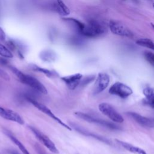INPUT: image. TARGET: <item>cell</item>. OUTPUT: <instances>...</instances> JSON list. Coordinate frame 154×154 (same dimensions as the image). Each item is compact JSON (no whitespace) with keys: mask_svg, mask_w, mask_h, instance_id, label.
I'll list each match as a JSON object with an SVG mask.
<instances>
[{"mask_svg":"<svg viewBox=\"0 0 154 154\" xmlns=\"http://www.w3.org/2000/svg\"><path fill=\"white\" fill-rule=\"evenodd\" d=\"M10 69L22 83L29 86L30 88L40 93L43 94H48L46 88L37 78L29 75L24 73L14 67L10 66Z\"/></svg>","mask_w":154,"mask_h":154,"instance_id":"cell-1","label":"cell"},{"mask_svg":"<svg viewBox=\"0 0 154 154\" xmlns=\"http://www.w3.org/2000/svg\"><path fill=\"white\" fill-rule=\"evenodd\" d=\"M105 31L106 28L103 24L97 20H91L87 24H84V26L79 34L85 37L93 38L102 35Z\"/></svg>","mask_w":154,"mask_h":154,"instance_id":"cell-2","label":"cell"},{"mask_svg":"<svg viewBox=\"0 0 154 154\" xmlns=\"http://www.w3.org/2000/svg\"><path fill=\"white\" fill-rule=\"evenodd\" d=\"M74 115L76 116L77 117L85 120L87 122L91 123H94L96 124L102 126H103L106 128H109L111 129H114V130H120L121 129V128L118 126L117 125L111 123L110 122L99 119L97 117H93L90 114H86L85 112H82L81 111H76L74 112Z\"/></svg>","mask_w":154,"mask_h":154,"instance_id":"cell-3","label":"cell"},{"mask_svg":"<svg viewBox=\"0 0 154 154\" xmlns=\"http://www.w3.org/2000/svg\"><path fill=\"white\" fill-rule=\"evenodd\" d=\"M26 99L29 102L31 103L34 106H35L36 108H37L38 110H40V111L43 112L44 114H46L48 116H49L50 118L52 119L53 120H54L55 121H56L57 123H58L59 124H60L61 126H63V127H64L65 128H66L68 130H72V128L70 126H69V125H67L66 123H65L64 122H63L60 118H58V117H57L53 112L52 111L46 106H45V105H43V103L38 102L37 100L34 99L32 97H30V96H25Z\"/></svg>","mask_w":154,"mask_h":154,"instance_id":"cell-4","label":"cell"},{"mask_svg":"<svg viewBox=\"0 0 154 154\" xmlns=\"http://www.w3.org/2000/svg\"><path fill=\"white\" fill-rule=\"evenodd\" d=\"M99 110L105 116L108 117L115 123H122L124 122L123 117L110 104L102 102L98 105Z\"/></svg>","mask_w":154,"mask_h":154,"instance_id":"cell-5","label":"cell"},{"mask_svg":"<svg viewBox=\"0 0 154 154\" xmlns=\"http://www.w3.org/2000/svg\"><path fill=\"white\" fill-rule=\"evenodd\" d=\"M28 128L32 132L36 138L42 144H43L49 150L54 153H58V150L57 149L55 144L47 135L44 134L42 132H41L34 126H28Z\"/></svg>","mask_w":154,"mask_h":154,"instance_id":"cell-6","label":"cell"},{"mask_svg":"<svg viewBox=\"0 0 154 154\" xmlns=\"http://www.w3.org/2000/svg\"><path fill=\"white\" fill-rule=\"evenodd\" d=\"M108 91L109 94L117 96L122 99L128 97L133 93L130 87L121 82H116L114 83L109 88Z\"/></svg>","mask_w":154,"mask_h":154,"instance_id":"cell-7","label":"cell"},{"mask_svg":"<svg viewBox=\"0 0 154 154\" xmlns=\"http://www.w3.org/2000/svg\"><path fill=\"white\" fill-rule=\"evenodd\" d=\"M109 27L114 34L127 37H132L134 35L131 29L121 22L111 20L109 22Z\"/></svg>","mask_w":154,"mask_h":154,"instance_id":"cell-8","label":"cell"},{"mask_svg":"<svg viewBox=\"0 0 154 154\" xmlns=\"http://www.w3.org/2000/svg\"><path fill=\"white\" fill-rule=\"evenodd\" d=\"M109 81V76L107 73L103 72L99 73L94 85L93 94H97L105 90L108 86Z\"/></svg>","mask_w":154,"mask_h":154,"instance_id":"cell-9","label":"cell"},{"mask_svg":"<svg viewBox=\"0 0 154 154\" xmlns=\"http://www.w3.org/2000/svg\"><path fill=\"white\" fill-rule=\"evenodd\" d=\"M69 124H70V126L72 128H73L76 131L78 132L79 133L84 135H85V136H87V137H92L93 138H95L102 143H104L105 144H108V145H112V143H111V141H110V140L104 137H102L101 135H99L98 134H94V132H91L87 129H85V128H84L83 127L73 123V122H69Z\"/></svg>","mask_w":154,"mask_h":154,"instance_id":"cell-10","label":"cell"},{"mask_svg":"<svg viewBox=\"0 0 154 154\" xmlns=\"http://www.w3.org/2000/svg\"><path fill=\"white\" fill-rule=\"evenodd\" d=\"M127 114L135 120L138 124L147 128H154V119L144 117L137 112L129 111Z\"/></svg>","mask_w":154,"mask_h":154,"instance_id":"cell-11","label":"cell"},{"mask_svg":"<svg viewBox=\"0 0 154 154\" xmlns=\"http://www.w3.org/2000/svg\"><path fill=\"white\" fill-rule=\"evenodd\" d=\"M0 116L6 120L17 123L19 125H23L25 123L22 117L17 112L1 106H0Z\"/></svg>","mask_w":154,"mask_h":154,"instance_id":"cell-12","label":"cell"},{"mask_svg":"<svg viewBox=\"0 0 154 154\" xmlns=\"http://www.w3.org/2000/svg\"><path fill=\"white\" fill-rule=\"evenodd\" d=\"M82 78V74L75 73L66 76H63L61 78V79L64 82L69 89L73 90H75L80 84Z\"/></svg>","mask_w":154,"mask_h":154,"instance_id":"cell-13","label":"cell"},{"mask_svg":"<svg viewBox=\"0 0 154 154\" xmlns=\"http://www.w3.org/2000/svg\"><path fill=\"white\" fill-rule=\"evenodd\" d=\"M115 141L122 147H123L125 149H126V150L129 151L131 153H132L134 154H147L144 150L140 148L139 147L135 146L132 144H130L129 143H127L118 139H116Z\"/></svg>","mask_w":154,"mask_h":154,"instance_id":"cell-14","label":"cell"},{"mask_svg":"<svg viewBox=\"0 0 154 154\" xmlns=\"http://www.w3.org/2000/svg\"><path fill=\"white\" fill-rule=\"evenodd\" d=\"M3 133L6 136H7L16 146H17V147L20 149V150L22 152L23 154H29V152L26 149L25 146L22 143V142H20L14 135H13V134L11 132H10L8 130L6 129H4Z\"/></svg>","mask_w":154,"mask_h":154,"instance_id":"cell-15","label":"cell"},{"mask_svg":"<svg viewBox=\"0 0 154 154\" xmlns=\"http://www.w3.org/2000/svg\"><path fill=\"white\" fill-rule=\"evenodd\" d=\"M53 9L61 16H67L70 14L69 8L61 0H56L53 3Z\"/></svg>","mask_w":154,"mask_h":154,"instance_id":"cell-16","label":"cell"},{"mask_svg":"<svg viewBox=\"0 0 154 154\" xmlns=\"http://www.w3.org/2000/svg\"><path fill=\"white\" fill-rule=\"evenodd\" d=\"M143 93L145 97L144 102L154 108V88L147 87L143 89Z\"/></svg>","mask_w":154,"mask_h":154,"instance_id":"cell-17","label":"cell"},{"mask_svg":"<svg viewBox=\"0 0 154 154\" xmlns=\"http://www.w3.org/2000/svg\"><path fill=\"white\" fill-rule=\"evenodd\" d=\"M40 57L44 61L52 62L55 61L56 58V55L55 52H54L52 51L45 50L40 52Z\"/></svg>","mask_w":154,"mask_h":154,"instance_id":"cell-18","label":"cell"},{"mask_svg":"<svg viewBox=\"0 0 154 154\" xmlns=\"http://www.w3.org/2000/svg\"><path fill=\"white\" fill-rule=\"evenodd\" d=\"M31 68L36 72H41L42 73H43L44 75H45L46 76H48V77H52V76H55L56 75V73L54 71L43 68V67H40L37 65L35 64H32L31 66Z\"/></svg>","mask_w":154,"mask_h":154,"instance_id":"cell-19","label":"cell"},{"mask_svg":"<svg viewBox=\"0 0 154 154\" xmlns=\"http://www.w3.org/2000/svg\"><path fill=\"white\" fill-rule=\"evenodd\" d=\"M136 44L140 46L146 47L152 50H154V42L149 38H140L136 41Z\"/></svg>","mask_w":154,"mask_h":154,"instance_id":"cell-20","label":"cell"},{"mask_svg":"<svg viewBox=\"0 0 154 154\" xmlns=\"http://www.w3.org/2000/svg\"><path fill=\"white\" fill-rule=\"evenodd\" d=\"M0 55L4 58H13V55L11 52L4 45L0 43Z\"/></svg>","mask_w":154,"mask_h":154,"instance_id":"cell-21","label":"cell"},{"mask_svg":"<svg viewBox=\"0 0 154 154\" xmlns=\"http://www.w3.org/2000/svg\"><path fill=\"white\" fill-rule=\"evenodd\" d=\"M144 59L152 66L154 67V54L150 51H144Z\"/></svg>","mask_w":154,"mask_h":154,"instance_id":"cell-22","label":"cell"},{"mask_svg":"<svg viewBox=\"0 0 154 154\" xmlns=\"http://www.w3.org/2000/svg\"><path fill=\"white\" fill-rule=\"evenodd\" d=\"M0 77L5 81H9L10 79V77L8 74L1 69H0Z\"/></svg>","mask_w":154,"mask_h":154,"instance_id":"cell-23","label":"cell"},{"mask_svg":"<svg viewBox=\"0 0 154 154\" xmlns=\"http://www.w3.org/2000/svg\"><path fill=\"white\" fill-rule=\"evenodd\" d=\"M95 78V76H90L88 77H86L84 81H81V82L82 85H87L88 83H90V82L93 81ZM81 84V83H80Z\"/></svg>","mask_w":154,"mask_h":154,"instance_id":"cell-24","label":"cell"},{"mask_svg":"<svg viewBox=\"0 0 154 154\" xmlns=\"http://www.w3.org/2000/svg\"><path fill=\"white\" fill-rule=\"evenodd\" d=\"M6 37V35L4 30L1 27H0V41H4L5 40Z\"/></svg>","mask_w":154,"mask_h":154,"instance_id":"cell-25","label":"cell"},{"mask_svg":"<svg viewBox=\"0 0 154 154\" xmlns=\"http://www.w3.org/2000/svg\"><path fill=\"white\" fill-rule=\"evenodd\" d=\"M5 154H19V153L17 151L11 149H6L5 151Z\"/></svg>","mask_w":154,"mask_h":154,"instance_id":"cell-26","label":"cell"},{"mask_svg":"<svg viewBox=\"0 0 154 154\" xmlns=\"http://www.w3.org/2000/svg\"><path fill=\"white\" fill-rule=\"evenodd\" d=\"M150 25H151V26H152V28H153V29H154V24H153V23H150Z\"/></svg>","mask_w":154,"mask_h":154,"instance_id":"cell-27","label":"cell"},{"mask_svg":"<svg viewBox=\"0 0 154 154\" xmlns=\"http://www.w3.org/2000/svg\"><path fill=\"white\" fill-rule=\"evenodd\" d=\"M133 1H134L135 2H137V3L138 2V0H133Z\"/></svg>","mask_w":154,"mask_h":154,"instance_id":"cell-28","label":"cell"},{"mask_svg":"<svg viewBox=\"0 0 154 154\" xmlns=\"http://www.w3.org/2000/svg\"><path fill=\"white\" fill-rule=\"evenodd\" d=\"M153 8H154V3L153 4Z\"/></svg>","mask_w":154,"mask_h":154,"instance_id":"cell-29","label":"cell"},{"mask_svg":"<svg viewBox=\"0 0 154 154\" xmlns=\"http://www.w3.org/2000/svg\"><path fill=\"white\" fill-rule=\"evenodd\" d=\"M148 1H152V0H148Z\"/></svg>","mask_w":154,"mask_h":154,"instance_id":"cell-30","label":"cell"}]
</instances>
